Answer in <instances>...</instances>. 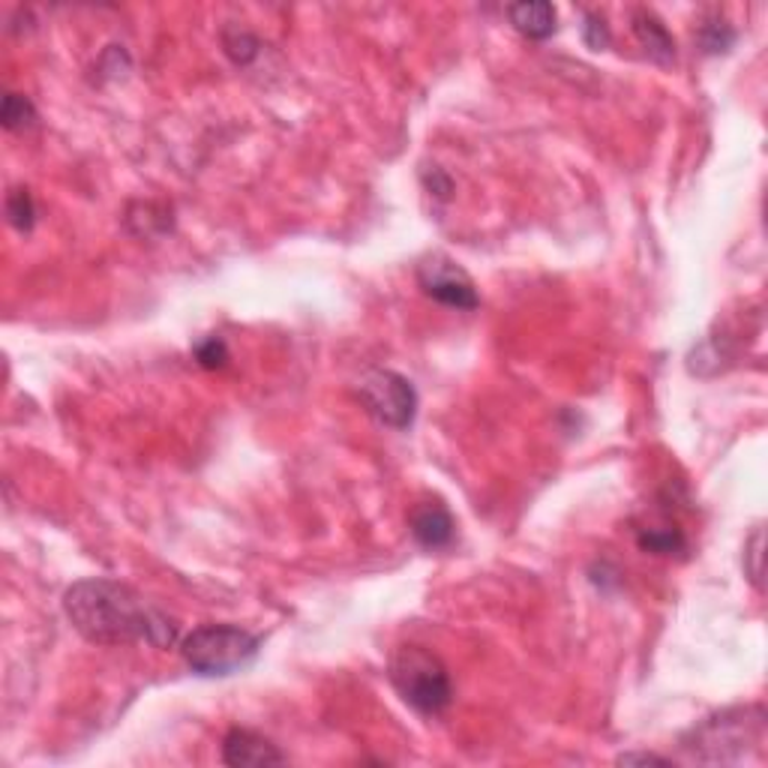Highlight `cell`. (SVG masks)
<instances>
[{
    "label": "cell",
    "mask_w": 768,
    "mask_h": 768,
    "mask_svg": "<svg viewBox=\"0 0 768 768\" xmlns=\"http://www.w3.org/2000/svg\"><path fill=\"white\" fill-rule=\"evenodd\" d=\"M63 613L73 627L96 645L147 643L168 648L177 640L175 619L115 580H82L63 598Z\"/></svg>",
    "instance_id": "cell-1"
},
{
    "label": "cell",
    "mask_w": 768,
    "mask_h": 768,
    "mask_svg": "<svg viewBox=\"0 0 768 768\" xmlns=\"http://www.w3.org/2000/svg\"><path fill=\"white\" fill-rule=\"evenodd\" d=\"M391 685L421 715H442L454 699L445 664L421 645L396 648L391 661Z\"/></svg>",
    "instance_id": "cell-2"
},
{
    "label": "cell",
    "mask_w": 768,
    "mask_h": 768,
    "mask_svg": "<svg viewBox=\"0 0 768 768\" xmlns=\"http://www.w3.org/2000/svg\"><path fill=\"white\" fill-rule=\"evenodd\" d=\"M184 661L198 675H231L252 664L259 636L235 624H205L184 640Z\"/></svg>",
    "instance_id": "cell-3"
},
{
    "label": "cell",
    "mask_w": 768,
    "mask_h": 768,
    "mask_svg": "<svg viewBox=\"0 0 768 768\" xmlns=\"http://www.w3.org/2000/svg\"><path fill=\"white\" fill-rule=\"evenodd\" d=\"M361 403L378 424L408 429L417 415V394L412 382L391 370H373L361 378Z\"/></svg>",
    "instance_id": "cell-4"
},
{
    "label": "cell",
    "mask_w": 768,
    "mask_h": 768,
    "mask_svg": "<svg viewBox=\"0 0 768 768\" xmlns=\"http://www.w3.org/2000/svg\"><path fill=\"white\" fill-rule=\"evenodd\" d=\"M417 282L426 291V298H433L442 307L450 310H478V289L468 280V273L459 264H454L445 256H433L417 268Z\"/></svg>",
    "instance_id": "cell-5"
},
{
    "label": "cell",
    "mask_w": 768,
    "mask_h": 768,
    "mask_svg": "<svg viewBox=\"0 0 768 768\" xmlns=\"http://www.w3.org/2000/svg\"><path fill=\"white\" fill-rule=\"evenodd\" d=\"M222 762L235 768H261L280 766L286 762V754L252 729H231L222 741Z\"/></svg>",
    "instance_id": "cell-6"
},
{
    "label": "cell",
    "mask_w": 768,
    "mask_h": 768,
    "mask_svg": "<svg viewBox=\"0 0 768 768\" xmlns=\"http://www.w3.org/2000/svg\"><path fill=\"white\" fill-rule=\"evenodd\" d=\"M408 529L424 550H445L454 543L457 526L442 501H421L408 517Z\"/></svg>",
    "instance_id": "cell-7"
},
{
    "label": "cell",
    "mask_w": 768,
    "mask_h": 768,
    "mask_svg": "<svg viewBox=\"0 0 768 768\" xmlns=\"http://www.w3.org/2000/svg\"><path fill=\"white\" fill-rule=\"evenodd\" d=\"M510 24L529 40H547L559 28V12L547 0H522L508 7Z\"/></svg>",
    "instance_id": "cell-8"
},
{
    "label": "cell",
    "mask_w": 768,
    "mask_h": 768,
    "mask_svg": "<svg viewBox=\"0 0 768 768\" xmlns=\"http://www.w3.org/2000/svg\"><path fill=\"white\" fill-rule=\"evenodd\" d=\"M634 33L636 40L643 42L645 54L657 63H673L675 61V40L666 31V24L654 12L636 10L634 12Z\"/></svg>",
    "instance_id": "cell-9"
},
{
    "label": "cell",
    "mask_w": 768,
    "mask_h": 768,
    "mask_svg": "<svg viewBox=\"0 0 768 768\" xmlns=\"http://www.w3.org/2000/svg\"><path fill=\"white\" fill-rule=\"evenodd\" d=\"M3 126L10 129V133H15V129H24V126H31L33 121H37V112H33V105L28 96L21 94H7L3 96Z\"/></svg>",
    "instance_id": "cell-10"
},
{
    "label": "cell",
    "mask_w": 768,
    "mask_h": 768,
    "mask_svg": "<svg viewBox=\"0 0 768 768\" xmlns=\"http://www.w3.org/2000/svg\"><path fill=\"white\" fill-rule=\"evenodd\" d=\"M7 217H10L12 229H19V231L33 229L37 210H33V198L28 189H12L10 198H7Z\"/></svg>",
    "instance_id": "cell-11"
},
{
    "label": "cell",
    "mask_w": 768,
    "mask_h": 768,
    "mask_svg": "<svg viewBox=\"0 0 768 768\" xmlns=\"http://www.w3.org/2000/svg\"><path fill=\"white\" fill-rule=\"evenodd\" d=\"M640 547L648 552H657V556H670V552L682 550L685 547V540H682V535L678 531H670V529H652V531H643L640 535Z\"/></svg>",
    "instance_id": "cell-12"
},
{
    "label": "cell",
    "mask_w": 768,
    "mask_h": 768,
    "mask_svg": "<svg viewBox=\"0 0 768 768\" xmlns=\"http://www.w3.org/2000/svg\"><path fill=\"white\" fill-rule=\"evenodd\" d=\"M196 361L205 370H219V366H226V361H229V349H226V343L219 336H208V340H201L196 345Z\"/></svg>",
    "instance_id": "cell-13"
},
{
    "label": "cell",
    "mask_w": 768,
    "mask_h": 768,
    "mask_svg": "<svg viewBox=\"0 0 768 768\" xmlns=\"http://www.w3.org/2000/svg\"><path fill=\"white\" fill-rule=\"evenodd\" d=\"M582 37H585V45L594 49V52L606 49V45H610V28H606L603 15L589 12V15H585V24H582Z\"/></svg>",
    "instance_id": "cell-14"
},
{
    "label": "cell",
    "mask_w": 768,
    "mask_h": 768,
    "mask_svg": "<svg viewBox=\"0 0 768 768\" xmlns=\"http://www.w3.org/2000/svg\"><path fill=\"white\" fill-rule=\"evenodd\" d=\"M733 40H736V33L729 31L727 24H717V21L706 24L703 33H699V42L706 45V52H727Z\"/></svg>",
    "instance_id": "cell-15"
},
{
    "label": "cell",
    "mask_w": 768,
    "mask_h": 768,
    "mask_svg": "<svg viewBox=\"0 0 768 768\" xmlns=\"http://www.w3.org/2000/svg\"><path fill=\"white\" fill-rule=\"evenodd\" d=\"M256 49H259V42L252 40L247 31H231L226 33V52L235 58L238 63H247L256 54Z\"/></svg>",
    "instance_id": "cell-16"
},
{
    "label": "cell",
    "mask_w": 768,
    "mask_h": 768,
    "mask_svg": "<svg viewBox=\"0 0 768 768\" xmlns=\"http://www.w3.org/2000/svg\"><path fill=\"white\" fill-rule=\"evenodd\" d=\"M619 762H622V766H631V762H657V766H670V759L654 757V754H624V757H619Z\"/></svg>",
    "instance_id": "cell-17"
}]
</instances>
